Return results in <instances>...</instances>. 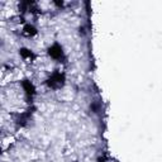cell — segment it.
Segmentation results:
<instances>
[{"label":"cell","instance_id":"6da1fadb","mask_svg":"<svg viewBox=\"0 0 162 162\" xmlns=\"http://www.w3.org/2000/svg\"><path fill=\"white\" fill-rule=\"evenodd\" d=\"M62 80H63V76L61 74H54L52 77L50 79V84L51 86H57V85H61L62 84Z\"/></svg>","mask_w":162,"mask_h":162},{"label":"cell","instance_id":"7a4b0ae2","mask_svg":"<svg viewBox=\"0 0 162 162\" xmlns=\"http://www.w3.org/2000/svg\"><path fill=\"white\" fill-rule=\"evenodd\" d=\"M50 54L52 56L53 58H60L62 56V50L58 44H54L53 47L50 48Z\"/></svg>","mask_w":162,"mask_h":162},{"label":"cell","instance_id":"3957f363","mask_svg":"<svg viewBox=\"0 0 162 162\" xmlns=\"http://www.w3.org/2000/svg\"><path fill=\"white\" fill-rule=\"evenodd\" d=\"M23 88L26 89V91L28 92V94H33L34 88H33V85L30 84L29 81H24V82H23Z\"/></svg>","mask_w":162,"mask_h":162},{"label":"cell","instance_id":"277c9868","mask_svg":"<svg viewBox=\"0 0 162 162\" xmlns=\"http://www.w3.org/2000/svg\"><path fill=\"white\" fill-rule=\"evenodd\" d=\"M24 33H26V34H28V36H29V34L32 36V34L36 33V29H34L33 27H30V26H27L26 28H24Z\"/></svg>","mask_w":162,"mask_h":162},{"label":"cell","instance_id":"5b68a950","mask_svg":"<svg viewBox=\"0 0 162 162\" xmlns=\"http://www.w3.org/2000/svg\"><path fill=\"white\" fill-rule=\"evenodd\" d=\"M20 53H22V56H24V57H30L32 56V53H30L28 50H22V52Z\"/></svg>","mask_w":162,"mask_h":162}]
</instances>
